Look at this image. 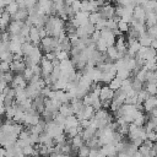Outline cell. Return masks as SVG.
Instances as JSON below:
<instances>
[{"label": "cell", "mask_w": 157, "mask_h": 157, "mask_svg": "<svg viewBox=\"0 0 157 157\" xmlns=\"http://www.w3.org/2000/svg\"><path fill=\"white\" fill-rule=\"evenodd\" d=\"M39 64H40V67H42V77L49 76L52 74L53 69H54V65H53L52 60H48L45 56H43Z\"/></svg>", "instance_id": "1"}, {"label": "cell", "mask_w": 157, "mask_h": 157, "mask_svg": "<svg viewBox=\"0 0 157 157\" xmlns=\"http://www.w3.org/2000/svg\"><path fill=\"white\" fill-rule=\"evenodd\" d=\"M101 38H103L105 40V43L108 44V47L114 45L115 44V39H117L114 32L112 29H108V28H103L101 31Z\"/></svg>", "instance_id": "2"}, {"label": "cell", "mask_w": 157, "mask_h": 157, "mask_svg": "<svg viewBox=\"0 0 157 157\" xmlns=\"http://www.w3.org/2000/svg\"><path fill=\"white\" fill-rule=\"evenodd\" d=\"M40 121V115L38 112L36 113H27L26 112V117H25V120H23V125L26 126H32V125H36Z\"/></svg>", "instance_id": "3"}, {"label": "cell", "mask_w": 157, "mask_h": 157, "mask_svg": "<svg viewBox=\"0 0 157 157\" xmlns=\"http://www.w3.org/2000/svg\"><path fill=\"white\" fill-rule=\"evenodd\" d=\"M98 11L101 12V15H102V17H104V18H112L114 15H115V7L113 6V5H110V4H105L104 6H101L99 9H98Z\"/></svg>", "instance_id": "4"}, {"label": "cell", "mask_w": 157, "mask_h": 157, "mask_svg": "<svg viewBox=\"0 0 157 157\" xmlns=\"http://www.w3.org/2000/svg\"><path fill=\"white\" fill-rule=\"evenodd\" d=\"M132 17L135 20L145 23V21H146V10L144 9L142 5H135L134 12H132Z\"/></svg>", "instance_id": "5"}, {"label": "cell", "mask_w": 157, "mask_h": 157, "mask_svg": "<svg viewBox=\"0 0 157 157\" xmlns=\"http://www.w3.org/2000/svg\"><path fill=\"white\" fill-rule=\"evenodd\" d=\"M27 40L32 42L34 45H38V44L40 43L42 38H40V36H39V28H38V27H36V26H32V27H31Z\"/></svg>", "instance_id": "6"}, {"label": "cell", "mask_w": 157, "mask_h": 157, "mask_svg": "<svg viewBox=\"0 0 157 157\" xmlns=\"http://www.w3.org/2000/svg\"><path fill=\"white\" fill-rule=\"evenodd\" d=\"M25 25L23 21H17V20H12L10 22V25L7 26V31L10 32V34H20L22 26Z\"/></svg>", "instance_id": "7"}, {"label": "cell", "mask_w": 157, "mask_h": 157, "mask_svg": "<svg viewBox=\"0 0 157 157\" xmlns=\"http://www.w3.org/2000/svg\"><path fill=\"white\" fill-rule=\"evenodd\" d=\"M27 80L23 77V75H15L13 76V78H12V81H11V83H10V86L11 87H13V88H17V87H22V88H26L27 87Z\"/></svg>", "instance_id": "8"}, {"label": "cell", "mask_w": 157, "mask_h": 157, "mask_svg": "<svg viewBox=\"0 0 157 157\" xmlns=\"http://www.w3.org/2000/svg\"><path fill=\"white\" fill-rule=\"evenodd\" d=\"M70 142H71V146H72V152L71 153H77L78 148L85 145V140L81 136V134H77L74 137H71V141Z\"/></svg>", "instance_id": "9"}, {"label": "cell", "mask_w": 157, "mask_h": 157, "mask_svg": "<svg viewBox=\"0 0 157 157\" xmlns=\"http://www.w3.org/2000/svg\"><path fill=\"white\" fill-rule=\"evenodd\" d=\"M26 67H27V65L25 63V59L23 60H12L10 63V69H11V71H15V72H22Z\"/></svg>", "instance_id": "10"}, {"label": "cell", "mask_w": 157, "mask_h": 157, "mask_svg": "<svg viewBox=\"0 0 157 157\" xmlns=\"http://www.w3.org/2000/svg\"><path fill=\"white\" fill-rule=\"evenodd\" d=\"M114 92H115V91H113L108 85L102 86V88H101V93H99V98H101V101H103V99H113V97H114Z\"/></svg>", "instance_id": "11"}, {"label": "cell", "mask_w": 157, "mask_h": 157, "mask_svg": "<svg viewBox=\"0 0 157 157\" xmlns=\"http://www.w3.org/2000/svg\"><path fill=\"white\" fill-rule=\"evenodd\" d=\"M155 107H157V97L156 96H150L144 102V110L150 113Z\"/></svg>", "instance_id": "12"}, {"label": "cell", "mask_w": 157, "mask_h": 157, "mask_svg": "<svg viewBox=\"0 0 157 157\" xmlns=\"http://www.w3.org/2000/svg\"><path fill=\"white\" fill-rule=\"evenodd\" d=\"M28 15H29V12H28V9H27V7H20L18 11H17L15 15H12V17H13V20L23 21V22H25V21L28 18Z\"/></svg>", "instance_id": "13"}, {"label": "cell", "mask_w": 157, "mask_h": 157, "mask_svg": "<svg viewBox=\"0 0 157 157\" xmlns=\"http://www.w3.org/2000/svg\"><path fill=\"white\" fill-rule=\"evenodd\" d=\"M78 124H80V120L77 119V117H76L75 114H71V115L66 117L64 129H69V128H76V126H78Z\"/></svg>", "instance_id": "14"}, {"label": "cell", "mask_w": 157, "mask_h": 157, "mask_svg": "<svg viewBox=\"0 0 157 157\" xmlns=\"http://www.w3.org/2000/svg\"><path fill=\"white\" fill-rule=\"evenodd\" d=\"M11 22V15L7 11H4L1 17H0V31L2 32L5 28H7V26Z\"/></svg>", "instance_id": "15"}, {"label": "cell", "mask_w": 157, "mask_h": 157, "mask_svg": "<svg viewBox=\"0 0 157 157\" xmlns=\"http://www.w3.org/2000/svg\"><path fill=\"white\" fill-rule=\"evenodd\" d=\"M59 113H61L64 117H69V115L74 114V110H72L71 103H70V102H66V103H61V105L59 107Z\"/></svg>", "instance_id": "16"}, {"label": "cell", "mask_w": 157, "mask_h": 157, "mask_svg": "<svg viewBox=\"0 0 157 157\" xmlns=\"http://www.w3.org/2000/svg\"><path fill=\"white\" fill-rule=\"evenodd\" d=\"M146 26L150 27V26H153L157 23V13L152 10V11H147L146 12V21H145Z\"/></svg>", "instance_id": "17"}, {"label": "cell", "mask_w": 157, "mask_h": 157, "mask_svg": "<svg viewBox=\"0 0 157 157\" xmlns=\"http://www.w3.org/2000/svg\"><path fill=\"white\" fill-rule=\"evenodd\" d=\"M75 17L77 18V21L80 22V26H82V25H85V23H87L88 22V17H90V12L88 11H78V12H76L75 13Z\"/></svg>", "instance_id": "18"}, {"label": "cell", "mask_w": 157, "mask_h": 157, "mask_svg": "<svg viewBox=\"0 0 157 157\" xmlns=\"http://www.w3.org/2000/svg\"><path fill=\"white\" fill-rule=\"evenodd\" d=\"M26 92H27V96H28L29 98H32V99L40 94V90H39V88H37L36 86L31 85V83H28V85H27V87H26Z\"/></svg>", "instance_id": "19"}, {"label": "cell", "mask_w": 157, "mask_h": 157, "mask_svg": "<svg viewBox=\"0 0 157 157\" xmlns=\"http://www.w3.org/2000/svg\"><path fill=\"white\" fill-rule=\"evenodd\" d=\"M139 42L141 45H145V47H150L151 43H152V37L147 33V32H144L139 36Z\"/></svg>", "instance_id": "20"}, {"label": "cell", "mask_w": 157, "mask_h": 157, "mask_svg": "<svg viewBox=\"0 0 157 157\" xmlns=\"http://www.w3.org/2000/svg\"><path fill=\"white\" fill-rule=\"evenodd\" d=\"M34 47L36 45L32 42H29V40H26L25 43H22V53H23V56H28L32 53V50H33Z\"/></svg>", "instance_id": "21"}, {"label": "cell", "mask_w": 157, "mask_h": 157, "mask_svg": "<svg viewBox=\"0 0 157 157\" xmlns=\"http://www.w3.org/2000/svg\"><path fill=\"white\" fill-rule=\"evenodd\" d=\"M105 54H107V56H108L109 60H112V61L117 60V59H118V49H117V47H115V45H110V47H108Z\"/></svg>", "instance_id": "22"}, {"label": "cell", "mask_w": 157, "mask_h": 157, "mask_svg": "<svg viewBox=\"0 0 157 157\" xmlns=\"http://www.w3.org/2000/svg\"><path fill=\"white\" fill-rule=\"evenodd\" d=\"M18 9H20V5H18V2H17L16 0L12 1V2H10V4H7V5L5 6V11H7L11 16L15 15V13L18 11Z\"/></svg>", "instance_id": "23"}, {"label": "cell", "mask_w": 157, "mask_h": 157, "mask_svg": "<svg viewBox=\"0 0 157 157\" xmlns=\"http://www.w3.org/2000/svg\"><path fill=\"white\" fill-rule=\"evenodd\" d=\"M121 82H123V80L115 75V76L112 78V81L108 83V86H109V87H110L113 91H118V90L121 87Z\"/></svg>", "instance_id": "24"}, {"label": "cell", "mask_w": 157, "mask_h": 157, "mask_svg": "<svg viewBox=\"0 0 157 157\" xmlns=\"http://www.w3.org/2000/svg\"><path fill=\"white\" fill-rule=\"evenodd\" d=\"M144 88L150 93V96H156L157 94V82L148 81L146 83V87H144Z\"/></svg>", "instance_id": "25"}, {"label": "cell", "mask_w": 157, "mask_h": 157, "mask_svg": "<svg viewBox=\"0 0 157 157\" xmlns=\"http://www.w3.org/2000/svg\"><path fill=\"white\" fill-rule=\"evenodd\" d=\"M96 49L101 53H105L107 49H108V44L105 43V40L103 38H99L97 42H96Z\"/></svg>", "instance_id": "26"}, {"label": "cell", "mask_w": 157, "mask_h": 157, "mask_svg": "<svg viewBox=\"0 0 157 157\" xmlns=\"http://www.w3.org/2000/svg\"><path fill=\"white\" fill-rule=\"evenodd\" d=\"M130 75H131V71H130L128 67H121V69H118V70H117V76L120 77L121 80L130 77Z\"/></svg>", "instance_id": "27"}, {"label": "cell", "mask_w": 157, "mask_h": 157, "mask_svg": "<svg viewBox=\"0 0 157 157\" xmlns=\"http://www.w3.org/2000/svg\"><path fill=\"white\" fill-rule=\"evenodd\" d=\"M102 18V15L99 11H94V12H90V17H88V21L93 25H96L99 20Z\"/></svg>", "instance_id": "28"}, {"label": "cell", "mask_w": 157, "mask_h": 157, "mask_svg": "<svg viewBox=\"0 0 157 157\" xmlns=\"http://www.w3.org/2000/svg\"><path fill=\"white\" fill-rule=\"evenodd\" d=\"M12 56H13V54L10 50H4V52L0 53V61L1 60H5V61L11 63L12 61Z\"/></svg>", "instance_id": "29"}, {"label": "cell", "mask_w": 157, "mask_h": 157, "mask_svg": "<svg viewBox=\"0 0 157 157\" xmlns=\"http://www.w3.org/2000/svg\"><path fill=\"white\" fill-rule=\"evenodd\" d=\"M55 53V56H56V59H59L60 61L61 60H65V59H69V56H70V52H66V50H59V52H54Z\"/></svg>", "instance_id": "30"}, {"label": "cell", "mask_w": 157, "mask_h": 157, "mask_svg": "<svg viewBox=\"0 0 157 157\" xmlns=\"http://www.w3.org/2000/svg\"><path fill=\"white\" fill-rule=\"evenodd\" d=\"M118 28H119L121 32H128L129 28H130V23L120 18V20L118 21Z\"/></svg>", "instance_id": "31"}, {"label": "cell", "mask_w": 157, "mask_h": 157, "mask_svg": "<svg viewBox=\"0 0 157 157\" xmlns=\"http://www.w3.org/2000/svg\"><path fill=\"white\" fill-rule=\"evenodd\" d=\"M22 75H23V77H25L27 81H29V80L33 77L34 72H33V70H32V67H31V66H27V67L22 71Z\"/></svg>", "instance_id": "32"}, {"label": "cell", "mask_w": 157, "mask_h": 157, "mask_svg": "<svg viewBox=\"0 0 157 157\" xmlns=\"http://www.w3.org/2000/svg\"><path fill=\"white\" fill-rule=\"evenodd\" d=\"M132 88H134L136 92H139L140 90H142V88H144V82H142V81H140L139 78L134 77V78H132Z\"/></svg>", "instance_id": "33"}, {"label": "cell", "mask_w": 157, "mask_h": 157, "mask_svg": "<svg viewBox=\"0 0 157 157\" xmlns=\"http://www.w3.org/2000/svg\"><path fill=\"white\" fill-rule=\"evenodd\" d=\"M105 28H108V29H115V28H118V22L112 17V18H108L107 20V23H105Z\"/></svg>", "instance_id": "34"}, {"label": "cell", "mask_w": 157, "mask_h": 157, "mask_svg": "<svg viewBox=\"0 0 157 157\" xmlns=\"http://www.w3.org/2000/svg\"><path fill=\"white\" fill-rule=\"evenodd\" d=\"M11 69H10V63L9 61H5V60H1L0 61V72H7V71H10Z\"/></svg>", "instance_id": "35"}, {"label": "cell", "mask_w": 157, "mask_h": 157, "mask_svg": "<svg viewBox=\"0 0 157 157\" xmlns=\"http://www.w3.org/2000/svg\"><path fill=\"white\" fill-rule=\"evenodd\" d=\"M77 155H80V156H88L90 155V146H87V145L81 146L78 148V151H77Z\"/></svg>", "instance_id": "36"}, {"label": "cell", "mask_w": 157, "mask_h": 157, "mask_svg": "<svg viewBox=\"0 0 157 157\" xmlns=\"http://www.w3.org/2000/svg\"><path fill=\"white\" fill-rule=\"evenodd\" d=\"M29 29H31V26H28V25H23L22 26V28H21V32H20V36H22V37H25V38H28V34H29Z\"/></svg>", "instance_id": "37"}, {"label": "cell", "mask_w": 157, "mask_h": 157, "mask_svg": "<svg viewBox=\"0 0 157 157\" xmlns=\"http://www.w3.org/2000/svg\"><path fill=\"white\" fill-rule=\"evenodd\" d=\"M105 23H107V18H104V17H102L96 25H94V27H96V29H98V31H102L103 28H105Z\"/></svg>", "instance_id": "38"}, {"label": "cell", "mask_w": 157, "mask_h": 157, "mask_svg": "<svg viewBox=\"0 0 157 157\" xmlns=\"http://www.w3.org/2000/svg\"><path fill=\"white\" fill-rule=\"evenodd\" d=\"M70 5H71V7H72V10H74L75 13L78 12V11H81V0H74Z\"/></svg>", "instance_id": "39"}, {"label": "cell", "mask_w": 157, "mask_h": 157, "mask_svg": "<svg viewBox=\"0 0 157 157\" xmlns=\"http://www.w3.org/2000/svg\"><path fill=\"white\" fill-rule=\"evenodd\" d=\"M2 77H4V81H6L7 83H11V81H12V78H13V75L11 74V70H10V71H7V72H4V74H2Z\"/></svg>", "instance_id": "40"}, {"label": "cell", "mask_w": 157, "mask_h": 157, "mask_svg": "<svg viewBox=\"0 0 157 157\" xmlns=\"http://www.w3.org/2000/svg\"><path fill=\"white\" fill-rule=\"evenodd\" d=\"M31 67H32L34 75H40V76H42V67H40V64H33Z\"/></svg>", "instance_id": "41"}, {"label": "cell", "mask_w": 157, "mask_h": 157, "mask_svg": "<svg viewBox=\"0 0 157 157\" xmlns=\"http://www.w3.org/2000/svg\"><path fill=\"white\" fill-rule=\"evenodd\" d=\"M101 38V31H98V29H96L92 34H91V39H92V42L93 43H96L98 39Z\"/></svg>", "instance_id": "42"}, {"label": "cell", "mask_w": 157, "mask_h": 157, "mask_svg": "<svg viewBox=\"0 0 157 157\" xmlns=\"http://www.w3.org/2000/svg\"><path fill=\"white\" fill-rule=\"evenodd\" d=\"M90 124H91V119H82V120H80V125L83 129L87 128V126H90Z\"/></svg>", "instance_id": "43"}, {"label": "cell", "mask_w": 157, "mask_h": 157, "mask_svg": "<svg viewBox=\"0 0 157 157\" xmlns=\"http://www.w3.org/2000/svg\"><path fill=\"white\" fill-rule=\"evenodd\" d=\"M44 56H45V58H47L48 60H54V59L56 58V56H55V53H54V52H47Z\"/></svg>", "instance_id": "44"}, {"label": "cell", "mask_w": 157, "mask_h": 157, "mask_svg": "<svg viewBox=\"0 0 157 157\" xmlns=\"http://www.w3.org/2000/svg\"><path fill=\"white\" fill-rule=\"evenodd\" d=\"M39 36H40V38H44V37L48 36V31L45 29V27H40L39 28Z\"/></svg>", "instance_id": "45"}, {"label": "cell", "mask_w": 157, "mask_h": 157, "mask_svg": "<svg viewBox=\"0 0 157 157\" xmlns=\"http://www.w3.org/2000/svg\"><path fill=\"white\" fill-rule=\"evenodd\" d=\"M110 103H112V99H103L102 101V107L107 109V108L110 107Z\"/></svg>", "instance_id": "46"}, {"label": "cell", "mask_w": 157, "mask_h": 157, "mask_svg": "<svg viewBox=\"0 0 157 157\" xmlns=\"http://www.w3.org/2000/svg\"><path fill=\"white\" fill-rule=\"evenodd\" d=\"M7 85H9V83H7L6 81H4V80L0 82V93H2V91L5 90V87H6Z\"/></svg>", "instance_id": "47"}, {"label": "cell", "mask_w": 157, "mask_h": 157, "mask_svg": "<svg viewBox=\"0 0 157 157\" xmlns=\"http://www.w3.org/2000/svg\"><path fill=\"white\" fill-rule=\"evenodd\" d=\"M150 115H151V118H157V107H155V108L150 112Z\"/></svg>", "instance_id": "48"}, {"label": "cell", "mask_w": 157, "mask_h": 157, "mask_svg": "<svg viewBox=\"0 0 157 157\" xmlns=\"http://www.w3.org/2000/svg\"><path fill=\"white\" fill-rule=\"evenodd\" d=\"M2 156H6V148L0 145V157H2Z\"/></svg>", "instance_id": "49"}, {"label": "cell", "mask_w": 157, "mask_h": 157, "mask_svg": "<svg viewBox=\"0 0 157 157\" xmlns=\"http://www.w3.org/2000/svg\"><path fill=\"white\" fill-rule=\"evenodd\" d=\"M5 6H6L5 0H0V10H4V9H5Z\"/></svg>", "instance_id": "50"}, {"label": "cell", "mask_w": 157, "mask_h": 157, "mask_svg": "<svg viewBox=\"0 0 157 157\" xmlns=\"http://www.w3.org/2000/svg\"><path fill=\"white\" fill-rule=\"evenodd\" d=\"M64 1H65V4H67V5H70V4H71V2L74 1V0H64Z\"/></svg>", "instance_id": "51"}, {"label": "cell", "mask_w": 157, "mask_h": 157, "mask_svg": "<svg viewBox=\"0 0 157 157\" xmlns=\"http://www.w3.org/2000/svg\"><path fill=\"white\" fill-rule=\"evenodd\" d=\"M105 1H107V2H109V1H113V0H105Z\"/></svg>", "instance_id": "52"}]
</instances>
